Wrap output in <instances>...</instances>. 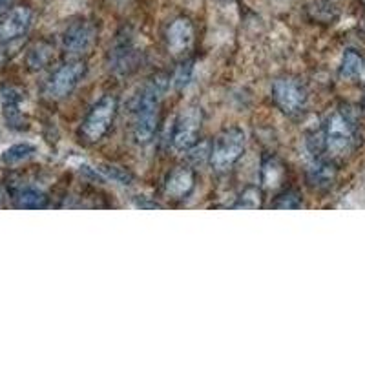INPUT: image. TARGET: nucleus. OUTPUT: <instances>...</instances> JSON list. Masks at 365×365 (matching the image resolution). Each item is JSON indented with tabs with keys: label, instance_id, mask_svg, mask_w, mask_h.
<instances>
[{
	"label": "nucleus",
	"instance_id": "11",
	"mask_svg": "<svg viewBox=\"0 0 365 365\" xmlns=\"http://www.w3.org/2000/svg\"><path fill=\"white\" fill-rule=\"evenodd\" d=\"M137 51L130 35H119L110 53V68L115 73L126 75L135 70Z\"/></svg>",
	"mask_w": 365,
	"mask_h": 365
},
{
	"label": "nucleus",
	"instance_id": "9",
	"mask_svg": "<svg viewBox=\"0 0 365 365\" xmlns=\"http://www.w3.org/2000/svg\"><path fill=\"white\" fill-rule=\"evenodd\" d=\"M31 21H34V13L26 6H17L6 11L0 17V44L22 37L31 26Z\"/></svg>",
	"mask_w": 365,
	"mask_h": 365
},
{
	"label": "nucleus",
	"instance_id": "6",
	"mask_svg": "<svg viewBox=\"0 0 365 365\" xmlns=\"http://www.w3.org/2000/svg\"><path fill=\"white\" fill-rule=\"evenodd\" d=\"M201 126H203V110L197 104H188L182 108L175 119L174 132H172V146L178 152H188L200 139Z\"/></svg>",
	"mask_w": 365,
	"mask_h": 365
},
{
	"label": "nucleus",
	"instance_id": "23",
	"mask_svg": "<svg viewBox=\"0 0 365 365\" xmlns=\"http://www.w3.org/2000/svg\"><path fill=\"white\" fill-rule=\"evenodd\" d=\"M9 4H11V0H0V17H2L6 11H8Z\"/></svg>",
	"mask_w": 365,
	"mask_h": 365
},
{
	"label": "nucleus",
	"instance_id": "5",
	"mask_svg": "<svg viewBox=\"0 0 365 365\" xmlns=\"http://www.w3.org/2000/svg\"><path fill=\"white\" fill-rule=\"evenodd\" d=\"M272 101L285 115L298 117L307 108V88L291 75H283L272 83Z\"/></svg>",
	"mask_w": 365,
	"mask_h": 365
},
{
	"label": "nucleus",
	"instance_id": "13",
	"mask_svg": "<svg viewBox=\"0 0 365 365\" xmlns=\"http://www.w3.org/2000/svg\"><path fill=\"white\" fill-rule=\"evenodd\" d=\"M309 185L318 190H327L336 181V163L327 158H314L307 170Z\"/></svg>",
	"mask_w": 365,
	"mask_h": 365
},
{
	"label": "nucleus",
	"instance_id": "21",
	"mask_svg": "<svg viewBox=\"0 0 365 365\" xmlns=\"http://www.w3.org/2000/svg\"><path fill=\"white\" fill-rule=\"evenodd\" d=\"M190 63H185V64H181V66H179V70H178V73L174 75V84L178 88H181V86H185V84L188 83V79H190Z\"/></svg>",
	"mask_w": 365,
	"mask_h": 365
},
{
	"label": "nucleus",
	"instance_id": "12",
	"mask_svg": "<svg viewBox=\"0 0 365 365\" xmlns=\"http://www.w3.org/2000/svg\"><path fill=\"white\" fill-rule=\"evenodd\" d=\"M195 187V174L190 166H178L172 170V174L166 178L165 194L170 200L181 201L187 200Z\"/></svg>",
	"mask_w": 365,
	"mask_h": 365
},
{
	"label": "nucleus",
	"instance_id": "7",
	"mask_svg": "<svg viewBox=\"0 0 365 365\" xmlns=\"http://www.w3.org/2000/svg\"><path fill=\"white\" fill-rule=\"evenodd\" d=\"M86 75V64L84 61H79V58H73V61H68L66 64L55 70L51 73V77L48 79L44 88V93L48 99H64L79 86L81 81L84 79Z\"/></svg>",
	"mask_w": 365,
	"mask_h": 365
},
{
	"label": "nucleus",
	"instance_id": "24",
	"mask_svg": "<svg viewBox=\"0 0 365 365\" xmlns=\"http://www.w3.org/2000/svg\"><path fill=\"white\" fill-rule=\"evenodd\" d=\"M360 2H361V4H364V6H365V0H360Z\"/></svg>",
	"mask_w": 365,
	"mask_h": 365
},
{
	"label": "nucleus",
	"instance_id": "4",
	"mask_svg": "<svg viewBox=\"0 0 365 365\" xmlns=\"http://www.w3.org/2000/svg\"><path fill=\"white\" fill-rule=\"evenodd\" d=\"M117 115V99L113 96H104L97 101L81 125L79 137L86 145H96L112 128Z\"/></svg>",
	"mask_w": 365,
	"mask_h": 365
},
{
	"label": "nucleus",
	"instance_id": "17",
	"mask_svg": "<svg viewBox=\"0 0 365 365\" xmlns=\"http://www.w3.org/2000/svg\"><path fill=\"white\" fill-rule=\"evenodd\" d=\"M37 148L34 145H29V143H19V145L9 146L8 150H4V154H2V163L6 165H19V163L26 161V159L34 158Z\"/></svg>",
	"mask_w": 365,
	"mask_h": 365
},
{
	"label": "nucleus",
	"instance_id": "15",
	"mask_svg": "<svg viewBox=\"0 0 365 365\" xmlns=\"http://www.w3.org/2000/svg\"><path fill=\"white\" fill-rule=\"evenodd\" d=\"M285 178V168L276 158H267L262 165V182L265 188H276Z\"/></svg>",
	"mask_w": 365,
	"mask_h": 365
},
{
	"label": "nucleus",
	"instance_id": "25",
	"mask_svg": "<svg viewBox=\"0 0 365 365\" xmlns=\"http://www.w3.org/2000/svg\"><path fill=\"white\" fill-rule=\"evenodd\" d=\"M0 201H2V192H0Z\"/></svg>",
	"mask_w": 365,
	"mask_h": 365
},
{
	"label": "nucleus",
	"instance_id": "19",
	"mask_svg": "<svg viewBox=\"0 0 365 365\" xmlns=\"http://www.w3.org/2000/svg\"><path fill=\"white\" fill-rule=\"evenodd\" d=\"M303 201L302 195L296 190H287L283 194H279L276 200L270 203V208H276V210H296V208H302Z\"/></svg>",
	"mask_w": 365,
	"mask_h": 365
},
{
	"label": "nucleus",
	"instance_id": "1",
	"mask_svg": "<svg viewBox=\"0 0 365 365\" xmlns=\"http://www.w3.org/2000/svg\"><path fill=\"white\" fill-rule=\"evenodd\" d=\"M324 130V155L331 161H341L353 155L360 146V130L356 119L347 110H336L327 117Z\"/></svg>",
	"mask_w": 365,
	"mask_h": 365
},
{
	"label": "nucleus",
	"instance_id": "20",
	"mask_svg": "<svg viewBox=\"0 0 365 365\" xmlns=\"http://www.w3.org/2000/svg\"><path fill=\"white\" fill-rule=\"evenodd\" d=\"M101 170H103L106 178L113 179V181L120 182V185H130V181H132V175L126 170H123V168H119V166H104Z\"/></svg>",
	"mask_w": 365,
	"mask_h": 365
},
{
	"label": "nucleus",
	"instance_id": "3",
	"mask_svg": "<svg viewBox=\"0 0 365 365\" xmlns=\"http://www.w3.org/2000/svg\"><path fill=\"white\" fill-rule=\"evenodd\" d=\"M247 137L240 126L225 128L210 145V161L212 168L216 172H228L241 159L245 152Z\"/></svg>",
	"mask_w": 365,
	"mask_h": 365
},
{
	"label": "nucleus",
	"instance_id": "2",
	"mask_svg": "<svg viewBox=\"0 0 365 365\" xmlns=\"http://www.w3.org/2000/svg\"><path fill=\"white\" fill-rule=\"evenodd\" d=\"M166 90L165 77L158 75L141 91L133 113V137L139 145H148L159 126L163 93Z\"/></svg>",
	"mask_w": 365,
	"mask_h": 365
},
{
	"label": "nucleus",
	"instance_id": "10",
	"mask_svg": "<svg viewBox=\"0 0 365 365\" xmlns=\"http://www.w3.org/2000/svg\"><path fill=\"white\" fill-rule=\"evenodd\" d=\"M166 46L174 57L182 58L194 46V24L190 19L179 17L168 26L166 31Z\"/></svg>",
	"mask_w": 365,
	"mask_h": 365
},
{
	"label": "nucleus",
	"instance_id": "16",
	"mask_svg": "<svg viewBox=\"0 0 365 365\" xmlns=\"http://www.w3.org/2000/svg\"><path fill=\"white\" fill-rule=\"evenodd\" d=\"M13 201L19 208H44L48 205V197H46L44 192L37 190L34 187H26L15 192Z\"/></svg>",
	"mask_w": 365,
	"mask_h": 365
},
{
	"label": "nucleus",
	"instance_id": "18",
	"mask_svg": "<svg viewBox=\"0 0 365 365\" xmlns=\"http://www.w3.org/2000/svg\"><path fill=\"white\" fill-rule=\"evenodd\" d=\"M263 207V194L257 187H249L243 190V194L237 197V203L234 208H243V210H256Z\"/></svg>",
	"mask_w": 365,
	"mask_h": 365
},
{
	"label": "nucleus",
	"instance_id": "14",
	"mask_svg": "<svg viewBox=\"0 0 365 365\" xmlns=\"http://www.w3.org/2000/svg\"><path fill=\"white\" fill-rule=\"evenodd\" d=\"M340 77L345 81H360L365 77V58L356 50H347L344 53Z\"/></svg>",
	"mask_w": 365,
	"mask_h": 365
},
{
	"label": "nucleus",
	"instance_id": "8",
	"mask_svg": "<svg viewBox=\"0 0 365 365\" xmlns=\"http://www.w3.org/2000/svg\"><path fill=\"white\" fill-rule=\"evenodd\" d=\"M97 38V28L90 21H77L70 24L64 34V50L71 57L83 55L90 51Z\"/></svg>",
	"mask_w": 365,
	"mask_h": 365
},
{
	"label": "nucleus",
	"instance_id": "22",
	"mask_svg": "<svg viewBox=\"0 0 365 365\" xmlns=\"http://www.w3.org/2000/svg\"><path fill=\"white\" fill-rule=\"evenodd\" d=\"M137 207L139 208H161V205L159 203H148V201H137Z\"/></svg>",
	"mask_w": 365,
	"mask_h": 365
}]
</instances>
